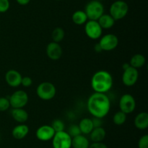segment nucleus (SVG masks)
<instances>
[{
	"label": "nucleus",
	"mask_w": 148,
	"mask_h": 148,
	"mask_svg": "<svg viewBox=\"0 0 148 148\" xmlns=\"http://www.w3.org/2000/svg\"><path fill=\"white\" fill-rule=\"evenodd\" d=\"M87 107L89 113L94 118L102 119L109 113L111 101L106 94L95 92L88 98Z\"/></svg>",
	"instance_id": "f257e3e1"
},
{
	"label": "nucleus",
	"mask_w": 148,
	"mask_h": 148,
	"mask_svg": "<svg viewBox=\"0 0 148 148\" xmlns=\"http://www.w3.org/2000/svg\"><path fill=\"white\" fill-rule=\"evenodd\" d=\"M113 84L112 75L106 71H97L91 78V86L95 92L106 94L112 88Z\"/></svg>",
	"instance_id": "f03ea898"
},
{
	"label": "nucleus",
	"mask_w": 148,
	"mask_h": 148,
	"mask_svg": "<svg viewBox=\"0 0 148 148\" xmlns=\"http://www.w3.org/2000/svg\"><path fill=\"white\" fill-rule=\"evenodd\" d=\"M85 12L88 20H98L99 17L104 14V7L101 1L92 0L85 6Z\"/></svg>",
	"instance_id": "7ed1b4c3"
},
{
	"label": "nucleus",
	"mask_w": 148,
	"mask_h": 148,
	"mask_svg": "<svg viewBox=\"0 0 148 148\" xmlns=\"http://www.w3.org/2000/svg\"><path fill=\"white\" fill-rule=\"evenodd\" d=\"M129 11V6L124 0H117L112 3L109 9L110 15L114 20H119L127 16Z\"/></svg>",
	"instance_id": "20e7f679"
},
{
	"label": "nucleus",
	"mask_w": 148,
	"mask_h": 148,
	"mask_svg": "<svg viewBox=\"0 0 148 148\" xmlns=\"http://www.w3.org/2000/svg\"><path fill=\"white\" fill-rule=\"evenodd\" d=\"M36 94L38 97L41 100H45V101L51 100L56 95V87L51 82H48V81L42 82L38 86L36 89Z\"/></svg>",
	"instance_id": "39448f33"
},
{
	"label": "nucleus",
	"mask_w": 148,
	"mask_h": 148,
	"mask_svg": "<svg viewBox=\"0 0 148 148\" xmlns=\"http://www.w3.org/2000/svg\"><path fill=\"white\" fill-rule=\"evenodd\" d=\"M51 140L53 148H72V137L65 131L56 132Z\"/></svg>",
	"instance_id": "423d86ee"
},
{
	"label": "nucleus",
	"mask_w": 148,
	"mask_h": 148,
	"mask_svg": "<svg viewBox=\"0 0 148 148\" xmlns=\"http://www.w3.org/2000/svg\"><path fill=\"white\" fill-rule=\"evenodd\" d=\"M9 101L12 108H23L28 102V95L23 90H17L10 96Z\"/></svg>",
	"instance_id": "0eeeda50"
},
{
	"label": "nucleus",
	"mask_w": 148,
	"mask_h": 148,
	"mask_svg": "<svg viewBox=\"0 0 148 148\" xmlns=\"http://www.w3.org/2000/svg\"><path fill=\"white\" fill-rule=\"evenodd\" d=\"M119 44V39L115 34L108 33L100 38L98 45L102 51H112L117 47Z\"/></svg>",
	"instance_id": "6e6552de"
},
{
	"label": "nucleus",
	"mask_w": 148,
	"mask_h": 148,
	"mask_svg": "<svg viewBox=\"0 0 148 148\" xmlns=\"http://www.w3.org/2000/svg\"><path fill=\"white\" fill-rule=\"evenodd\" d=\"M85 32L90 39L95 40L101 37L103 29L97 20H88L85 24Z\"/></svg>",
	"instance_id": "1a4fd4ad"
},
{
	"label": "nucleus",
	"mask_w": 148,
	"mask_h": 148,
	"mask_svg": "<svg viewBox=\"0 0 148 148\" xmlns=\"http://www.w3.org/2000/svg\"><path fill=\"white\" fill-rule=\"evenodd\" d=\"M136 107V101L132 94H124L119 100V108L125 114H130L134 112Z\"/></svg>",
	"instance_id": "9d476101"
},
{
	"label": "nucleus",
	"mask_w": 148,
	"mask_h": 148,
	"mask_svg": "<svg viewBox=\"0 0 148 148\" xmlns=\"http://www.w3.org/2000/svg\"><path fill=\"white\" fill-rule=\"evenodd\" d=\"M139 78V72L137 69L130 66L124 70L122 74V82L127 86H132L137 83Z\"/></svg>",
	"instance_id": "9b49d317"
},
{
	"label": "nucleus",
	"mask_w": 148,
	"mask_h": 148,
	"mask_svg": "<svg viewBox=\"0 0 148 148\" xmlns=\"http://www.w3.org/2000/svg\"><path fill=\"white\" fill-rule=\"evenodd\" d=\"M55 133L56 132L51 127V126L43 125L36 130V136L38 140L42 141V142H47L53 139Z\"/></svg>",
	"instance_id": "f8f14e48"
},
{
	"label": "nucleus",
	"mask_w": 148,
	"mask_h": 148,
	"mask_svg": "<svg viewBox=\"0 0 148 148\" xmlns=\"http://www.w3.org/2000/svg\"><path fill=\"white\" fill-rule=\"evenodd\" d=\"M62 46L59 43L52 41L50 42L46 46V55L49 59L52 60H57L62 57Z\"/></svg>",
	"instance_id": "ddd939ff"
},
{
	"label": "nucleus",
	"mask_w": 148,
	"mask_h": 148,
	"mask_svg": "<svg viewBox=\"0 0 148 148\" xmlns=\"http://www.w3.org/2000/svg\"><path fill=\"white\" fill-rule=\"evenodd\" d=\"M21 74L15 70H10L5 74V81L7 84L11 87H18L21 85Z\"/></svg>",
	"instance_id": "4468645a"
},
{
	"label": "nucleus",
	"mask_w": 148,
	"mask_h": 148,
	"mask_svg": "<svg viewBox=\"0 0 148 148\" xmlns=\"http://www.w3.org/2000/svg\"><path fill=\"white\" fill-rule=\"evenodd\" d=\"M134 126L140 130H145L148 127V113L142 112L136 115L134 120Z\"/></svg>",
	"instance_id": "2eb2a0df"
},
{
	"label": "nucleus",
	"mask_w": 148,
	"mask_h": 148,
	"mask_svg": "<svg viewBox=\"0 0 148 148\" xmlns=\"http://www.w3.org/2000/svg\"><path fill=\"white\" fill-rule=\"evenodd\" d=\"M29 127L24 123L16 126L12 131V135L16 139H23L28 134Z\"/></svg>",
	"instance_id": "dca6fc26"
},
{
	"label": "nucleus",
	"mask_w": 148,
	"mask_h": 148,
	"mask_svg": "<svg viewBox=\"0 0 148 148\" xmlns=\"http://www.w3.org/2000/svg\"><path fill=\"white\" fill-rule=\"evenodd\" d=\"M12 117L20 123H24L28 119V113L23 108H13L11 111Z\"/></svg>",
	"instance_id": "f3484780"
},
{
	"label": "nucleus",
	"mask_w": 148,
	"mask_h": 148,
	"mask_svg": "<svg viewBox=\"0 0 148 148\" xmlns=\"http://www.w3.org/2000/svg\"><path fill=\"white\" fill-rule=\"evenodd\" d=\"M90 145V141L83 134L72 138V147L73 148H88Z\"/></svg>",
	"instance_id": "a211bd4d"
},
{
	"label": "nucleus",
	"mask_w": 148,
	"mask_h": 148,
	"mask_svg": "<svg viewBox=\"0 0 148 148\" xmlns=\"http://www.w3.org/2000/svg\"><path fill=\"white\" fill-rule=\"evenodd\" d=\"M106 136V130L102 127H95L90 133V140L92 142H102V141L105 139Z\"/></svg>",
	"instance_id": "6ab92c4d"
},
{
	"label": "nucleus",
	"mask_w": 148,
	"mask_h": 148,
	"mask_svg": "<svg viewBox=\"0 0 148 148\" xmlns=\"http://www.w3.org/2000/svg\"><path fill=\"white\" fill-rule=\"evenodd\" d=\"M80 130L81 133L83 135L85 134H90L92 129H94L93 123H92V119L89 118H82L79 121V125H78Z\"/></svg>",
	"instance_id": "aec40b11"
},
{
	"label": "nucleus",
	"mask_w": 148,
	"mask_h": 148,
	"mask_svg": "<svg viewBox=\"0 0 148 148\" xmlns=\"http://www.w3.org/2000/svg\"><path fill=\"white\" fill-rule=\"evenodd\" d=\"M97 21L102 29H110L115 24V20L109 14H103Z\"/></svg>",
	"instance_id": "412c9836"
},
{
	"label": "nucleus",
	"mask_w": 148,
	"mask_h": 148,
	"mask_svg": "<svg viewBox=\"0 0 148 148\" xmlns=\"http://www.w3.org/2000/svg\"><path fill=\"white\" fill-rule=\"evenodd\" d=\"M145 62L146 59L144 55L142 54H136L132 57L129 63L130 66L137 69V68H140L144 66Z\"/></svg>",
	"instance_id": "4be33fe9"
},
{
	"label": "nucleus",
	"mask_w": 148,
	"mask_h": 148,
	"mask_svg": "<svg viewBox=\"0 0 148 148\" xmlns=\"http://www.w3.org/2000/svg\"><path fill=\"white\" fill-rule=\"evenodd\" d=\"M72 21L75 24L78 25V26H82L86 23L88 20V17L85 14V11L83 10H77L73 13L72 16Z\"/></svg>",
	"instance_id": "5701e85b"
},
{
	"label": "nucleus",
	"mask_w": 148,
	"mask_h": 148,
	"mask_svg": "<svg viewBox=\"0 0 148 148\" xmlns=\"http://www.w3.org/2000/svg\"><path fill=\"white\" fill-rule=\"evenodd\" d=\"M65 36V32L62 28L57 27L53 29L51 33V37L53 39V41L59 43L64 39Z\"/></svg>",
	"instance_id": "b1692460"
},
{
	"label": "nucleus",
	"mask_w": 148,
	"mask_h": 148,
	"mask_svg": "<svg viewBox=\"0 0 148 148\" xmlns=\"http://www.w3.org/2000/svg\"><path fill=\"white\" fill-rule=\"evenodd\" d=\"M127 120V114L123 113L122 111H118L114 114V117H113V122L114 124L117 125V126H121L123 125Z\"/></svg>",
	"instance_id": "393cba45"
},
{
	"label": "nucleus",
	"mask_w": 148,
	"mask_h": 148,
	"mask_svg": "<svg viewBox=\"0 0 148 148\" xmlns=\"http://www.w3.org/2000/svg\"><path fill=\"white\" fill-rule=\"evenodd\" d=\"M51 127L53 128L55 132L62 131H64L65 125L64 122L60 119H55L51 123Z\"/></svg>",
	"instance_id": "a878e982"
},
{
	"label": "nucleus",
	"mask_w": 148,
	"mask_h": 148,
	"mask_svg": "<svg viewBox=\"0 0 148 148\" xmlns=\"http://www.w3.org/2000/svg\"><path fill=\"white\" fill-rule=\"evenodd\" d=\"M67 133H69V136H70L72 138L75 137V136H77V135L82 134V133H81L80 130H79V126H78V125H76V124L71 125V126L69 127Z\"/></svg>",
	"instance_id": "bb28decb"
},
{
	"label": "nucleus",
	"mask_w": 148,
	"mask_h": 148,
	"mask_svg": "<svg viewBox=\"0 0 148 148\" xmlns=\"http://www.w3.org/2000/svg\"><path fill=\"white\" fill-rule=\"evenodd\" d=\"M10 107L9 98L1 97H0V111L4 112L8 110Z\"/></svg>",
	"instance_id": "cd10ccee"
},
{
	"label": "nucleus",
	"mask_w": 148,
	"mask_h": 148,
	"mask_svg": "<svg viewBox=\"0 0 148 148\" xmlns=\"http://www.w3.org/2000/svg\"><path fill=\"white\" fill-rule=\"evenodd\" d=\"M139 148H148V135H143L140 137L138 142Z\"/></svg>",
	"instance_id": "c85d7f7f"
},
{
	"label": "nucleus",
	"mask_w": 148,
	"mask_h": 148,
	"mask_svg": "<svg viewBox=\"0 0 148 148\" xmlns=\"http://www.w3.org/2000/svg\"><path fill=\"white\" fill-rule=\"evenodd\" d=\"M10 6L9 0H0V13H4L8 11Z\"/></svg>",
	"instance_id": "c756f323"
},
{
	"label": "nucleus",
	"mask_w": 148,
	"mask_h": 148,
	"mask_svg": "<svg viewBox=\"0 0 148 148\" xmlns=\"http://www.w3.org/2000/svg\"><path fill=\"white\" fill-rule=\"evenodd\" d=\"M33 84V80L29 76H24L22 78L21 85L24 87H30Z\"/></svg>",
	"instance_id": "7c9ffc66"
},
{
	"label": "nucleus",
	"mask_w": 148,
	"mask_h": 148,
	"mask_svg": "<svg viewBox=\"0 0 148 148\" xmlns=\"http://www.w3.org/2000/svg\"><path fill=\"white\" fill-rule=\"evenodd\" d=\"M88 148H108L106 145L103 142H92Z\"/></svg>",
	"instance_id": "2f4dec72"
},
{
	"label": "nucleus",
	"mask_w": 148,
	"mask_h": 148,
	"mask_svg": "<svg viewBox=\"0 0 148 148\" xmlns=\"http://www.w3.org/2000/svg\"><path fill=\"white\" fill-rule=\"evenodd\" d=\"M92 123H93L94 128L102 126V120H101V118H94L93 119H92Z\"/></svg>",
	"instance_id": "473e14b6"
},
{
	"label": "nucleus",
	"mask_w": 148,
	"mask_h": 148,
	"mask_svg": "<svg viewBox=\"0 0 148 148\" xmlns=\"http://www.w3.org/2000/svg\"><path fill=\"white\" fill-rule=\"evenodd\" d=\"M17 2L20 5H27V4H29V2L30 1V0H16Z\"/></svg>",
	"instance_id": "72a5a7b5"
},
{
	"label": "nucleus",
	"mask_w": 148,
	"mask_h": 148,
	"mask_svg": "<svg viewBox=\"0 0 148 148\" xmlns=\"http://www.w3.org/2000/svg\"><path fill=\"white\" fill-rule=\"evenodd\" d=\"M130 63H127V62H125V63H124L122 65V68H123V70H126L127 69V68H130Z\"/></svg>",
	"instance_id": "f704fd0d"
},
{
	"label": "nucleus",
	"mask_w": 148,
	"mask_h": 148,
	"mask_svg": "<svg viewBox=\"0 0 148 148\" xmlns=\"http://www.w3.org/2000/svg\"><path fill=\"white\" fill-rule=\"evenodd\" d=\"M95 52H101V51H102V49H101V47H100V46L98 45V44H95Z\"/></svg>",
	"instance_id": "c9c22d12"
},
{
	"label": "nucleus",
	"mask_w": 148,
	"mask_h": 148,
	"mask_svg": "<svg viewBox=\"0 0 148 148\" xmlns=\"http://www.w3.org/2000/svg\"><path fill=\"white\" fill-rule=\"evenodd\" d=\"M97 1H103V0H97Z\"/></svg>",
	"instance_id": "e433bc0d"
},
{
	"label": "nucleus",
	"mask_w": 148,
	"mask_h": 148,
	"mask_svg": "<svg viewBox=\"0 0 148 148\" xmlns=\"http://www.w3.org/2000/svg\"><path fill=\"white\" fill-rule=\"evenodd\" d=\"M56 1H62V0H56Z\"/></svg>",
	"instance_id": "4c0bfd02"
},
{
	"label": "nucleus",
	"mask_w": 148,
	"mask_h": 148,
	"mask_svg": "<svg viewBox=\"0 0 148 148\" xmlns=\"http://www.w3.org/2000/svg\"><path fill=\"white\" fill-rule=\"evenodd\" d=\"M0 139H1V136H0Z\"/></svg>",
	"instance_id": "58836bf2"
}]
</instances>
